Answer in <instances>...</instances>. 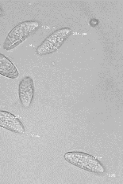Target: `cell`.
<instances>
[{
	"label": "cell",
	"instance_id": "1",
	"mask_svg": "<svg viewBox=\"0 0 123 184\" xmlns=\"http://www.w3.org/2000/svg\"><path fill=\"white\" fill-rule=\"evenodd\" d=\"M35 86L33 78L29 76L23 77L18 87V95L20 102L24 108H29L31 105L35 95Z\"/></svg>",
	"mask_w": 123,
	"mask_h": 184
},
{
	"label": "cell",
	"instance_id": "2",
	"mask_svg": "<svg viewBox=\"0 0 123 184\" xmlns=\"http://www.w3.org/2000/svg\"><path fill=\"white\" fill-rule=\"evenodd\" d=\"M0 74L11 79L18 77L19 72L14 64L0 53Z\"/></svg>",
	"mask_w": 123,
	"mask_h": 184
},
{
	"label": "cell",
	"instance_id": "3",
	"mask_svg": "<svg viewBox=\"0 0 123 184\" xmlns=\"http://www.w3.org/2000/svg\"><path fill=\"white\" fill-rule=\"evenodd\" d=\"M23 37L21 38L13 29L9 33L4 43L3 46L4 49L9 50L13 48L23 40Z\"/></svg>",
	"mask_w": 123,
	"mask_h": 184
},
{
	"label": "cell",
	"instance_id": "4",
	"mask_svg": "<svg viewBox=\"0 0 123 184\" xmlns=\"http://www.w3.org/2000/svg\"><path fill=\"white\" fill-rule=\"evenodd\" d=\"M39 24L33 21L25 22L19 24L14 28V30L21 38L27 35V34Z\"/></svg>",
	"mask_w": 123,
	"mask_h": 184
},
{
	"label": "cell",
	"instance_id": "5",
	"mask_svg": "<svg viewBox=\"0 0 123 184\" xmlns=\"http://www.w3.org/2000/svg\"><path fill=\"white\" fill-rule=\"evenodd\" d=\"M70 31L69 28L60 29L53 33L47 39L53 44Z\"/></svg>",
	"mask_w": 123,
	"mask_h": 184
},
{
	"label": "cell",
	"instance_id": "6",
	"mask_svg": "<svg viewBox=\"0 0 123 184\" xmlns=\"http://www.w3.org/2000/svg\"><path fill=\"white\" fill-rule=\"evenodd\" d=\"M84 163L104 172L103 167L98 161L94 158L93 156L88 155Z\"/></svg>",
	"mask_w": 123,
	"mask_h": 184
},
{
	"label": "cell",
	"instance_id": "7",
	"mask_svg": "<svg viewBox=\"0 0 123 184\" xmlns=\"http://www.w3.org/2000/svg\"><path fill=\"white\" fill-rule=\"evenodd\" d=\"M65 155L84 163L88 155L83 153L74 152L66 153Z\"/></svg>",
	"mask_w": 123,
	"mask_h": 184
},
{
	"label": "cell",
	"instance_id": "8",
	"mask_svg": "<svg viewBox=\"0 0 123 184\" xmlns=\"http://www.w3.org/2000/svg\"><path fill=\"white\" fill-rule=\"evenodd\" d=\"M52 44V43L48 39H46L37 49V53L38 54H40Z\"/></svg>",
	"mask_w": 123,
	"mask_h": 184
},
{
	"label": "cell",
	"instance_id": "9",
	"mask_svg": "<svg viewBox=\"0 0 123 184\" xmlns=\"http://www.w3.org/2000/svg\"><path fill=\"white\" fill-rule=\"evenodd\" d=\"M65 158L67 161L78 167L82 168L83 163L65 155Z\"/></svg>",
	"mask_w": 123,
	"mask_h": 184
},
{
	"label": "cell",
	"instance_id": "10",
	"mask_svg": "<svg viewBox=\"0 0 123 184\" xmlns=\"http://www.w3.org/2000/svg\"><path fill=\"white\" fill-rule=\"evenodd\" d=\"M82 168L87 171L97 174H101L104 173V172L103 171H100L84 163L83 164Z\"/></svg>",
	"mask_w": 123,
	"mask_h": 184
},
{
	"label": "cell",
	"instance_id": "11",
	"mask_svg": "<svg viewBox=\"0 0 123 184\" xmlns=\"http://www.w3.org/2000/svg\"><path fill=\"white\" fill-rule=\"evenodd\" d=\"M56 50H57V49L52 44L44 50L41 52L40 54H48L51 53Z\"/></svg>",
	"mask_w": 123,
	"mask_h": 184
},
{
	"label": "cell",
	"instance_id": "12",
	"mask_svg": "<svg viewBox=\"0 0 123 184\" xmlns=\"http://www.w3.org/2000/svg\"><path fill=\"white\" fill-rule=\"evenodd\" d=\"M2 11L0 7V16H1L2 14Z\"/></svg>",
	"mask_w": 123,
	"mask_h": 184
}]
</instances>
